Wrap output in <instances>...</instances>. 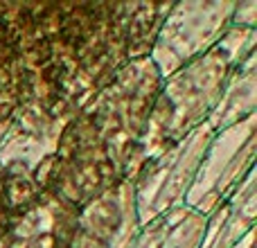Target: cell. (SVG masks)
Returning <instances> with one entry per match:
<instances>
[{
    "instance_id": "cell-4",
    "label": "cell",
    "mask_w": 257,
    "mask_h": 248,
    "mask_svg": "<svg viewBox=\"0 0 257 248\" xmlns=\"http://www.w3.org/2000/svg\"><path fill=\"white\" fill-rule=\"evenodd\" d=\"M235 3L190 0L169 7L151 48V63L158 75L169 77L208 54L232 27Z\"/></svg>"
},
{
    "instance_id": "cell-12",
    "label": "cell",
    "mask_w": 257,
    "mask_h": 248,
    "mask_svg": "<svg viewBox=\"0 0 257 248\" xmlns=\"http://www.w3.org/2000/svg\"><path fill=\"white\" fill-rule=\"evenodd\" d=\"M172 3H136L126 9V25H124V43H126V59H149L154 41L158 36V30L167 16Z\"/></svg>"
},
{
    "instance_id": "cell-2",
    "label": "cell",
    "mask_w": 257,
    "mask_h": 248,
    "mask_svg": "<svg viewBox=\"0 0 257 248\" xmlns=\"http://www.w3.org/2000/svg\"><path fill=\"white\" fill-rule=\"evenodd\" d=\"M163 86L151 59L128 61L84 108L106 147L120 181L133 183L142 165L140 145Z\"/></svg>"
},
{
    "instance_id": "cell-6",
    "label": "cell",
    "mask_w": 257,
    "mask_h": 248,
    "mask_svg": "<svg viewBox=\"0 0 257 248\" xmlns=\"http://www.w3.org/2000/svg\"><path fill=\"white\" fill-rule=\"evenodd\" d=\"M257 115L214 133L203 151L183 205L208 217L255 169Z\"/></svg>"
},
{
    "instance_id": "cell-11",
    "label": "cell",
    "mask_w": 257,
    "mask_h": 248,
    "mask_svg": "<svg viewBox=\"0 0 257 248\" xmlns=\"http://www.w3.org/2000/svg\"><path fill=\"white\" fill-rule=\"evenodd\" d=\"M203 230L205 214L181 205L140 226L133 248H199Z\"/></svg>"
},
{
    "instance_id": "cell-14",
    "label": "cell",
    "mask_w": 257,
    "mask_h": 248,
    "mask_svg": "<svg viewBox=\"0 0 257 248\" xmlns=\"http://www.w3.org/2000/svg\"><path fill=\"white\" fill-rule=\"evenodd\" d=\"M255 239H257V228H253V230L248 232V235H244L239 241H237L232 248H255Z\"/></svg>"
},
{
    "instance_id": "cell-8",
    "label": "cell",
    "mask_w": 257,
    "mask_h": 248,
    "mask_svg": "<svg viewBox=\"0 0 257 248\" xmlns=\"http://www.w3.org/2000/svg\"><path fill=\"white\" fill-rule=\"evenodd\" d=\"M79 210L48 192L21 212L12 214L0 248H66Z\"/></svg>"
},
{
    "instance_id": "cell-1",
    "label": "cell",
    "mask_w": 257,
    "mask_h": 248,
    "mask_svg": "<svg viewBox=\"0 0 257 248\" xmlns=\"http://www.w3.org/2000/svg\"><path fill=\"white\" fill-rule=\"evenodd\" d=\"M255 41L257 30L230 27L208 54L165 77L140 145L142 163L208 122L232 68L255 52Z\"/></svg>"
},
{
    "instance_id": "cell-9",
    "label": "cell",
    "mask_w": 257,
    "mask_h": 248,
    "mask_svg": "<svg viewBox=\"0 0 257 248\" xmlns=\"http://www.w3.org/2000/svg\"><path fill=\"white\" fill-rule=\"evenodd\" d=\"M253 228H257L255 169L205 217V230L199 248H232Z\"/></svg>"
},
{
    "instance_id": "cell-3",
    "label": "cell",
    "mask_w": 257,
    "mask_h": 248,
    "mask_svg": "<svg viewBox=\"0 0 257 248\" xmlns=\"http://www.w3.org/2000/svg\"><path fill=\"white\" fill-rule=\"evenodd\" d=\"M32 181L41 192L81 210L120 178L88 113L79 111L66 122L52 156L32 172Z\"/></svg>"
},
{
    "instance_id": "cell-5",
    "label": "cell",
    "mask_w": 257,
    "mask_h": 248,
    "mask_svg": "<svg viewBox=\"0 0 257 248\" xmlns=\"http://www.w3.org/2000/svg\"><path fill=\"white\" fill-rule=\"evenodd\" d=\"M212 136V129L201 124L176 145L158 151L140 165L133 178V196L140 226L169 210L181 208Z\"/></svg>"
},
{
    "instance_id": "cell-13",
    "label": "cell",
    "mask_w": 257,
    "mask_h": 248,
    "mask_svg": "<svg viewBox=\"0 0 257 248\" xmlns=\"http://www.w3.org/2000/svg\"><path fill=\"white\" fill-rule=\"evenodd\" d=\"M232 27H241V30H257V0L235 3V12H232Z\"/></svg>"
},
{
    "instance_id": "cell-10",
    "label": "cell",
    "mask_w": 257,
    "mask_h": 248,
    "mask_svg": "<svg viewBox=\"0 0 257 248\" xmlns=\"http://www.w3.org/2000/svg\"><path fill=\"white\" fill-rule=\"evenodd\" d=\"M257 115V54L250 52L244 57L228 77L223 93L219 97L214 111L208 117V127L212 133L244 122L246 117Z\"/></svg>"
},
{
    "instance_id": "cell-7",
    "label": "cell",
    "mask_w": 257,
    "mask_h": 248,
    "mask_svg": "<svg viewBox=\"0 0 257 248\" xmlns=\"http://www.w3.org/2000/svg\"><path fill=\"white\" fill-rule=\"evenodd\" d=\"M138 230L133 183L117 181L79 210L66 248H133Z\"/></svg>"
}]
</instances>
